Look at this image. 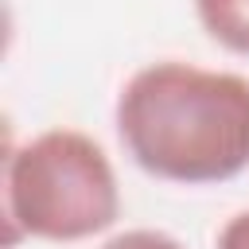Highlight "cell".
Masks as SVG:
<instances>
[{
	"mask_svg": "<svg viewBox=\"0 0 249 249\" xmlns=\"http://www.w3.org/2000/svg\"><path fill=\"white\" fill-rule=\"evenodd\" d=\"M128 160L163 183L210 187L249 171V78L183 58L140 66L117 93Z\"/></svg>",
	"mask_w": 249,
	"mask_h": 249,
	"instance_id": "cell-1",
	"label": "cell"
},
{
	"mask_svg": "<svg viewBox=\"0 0 249 249\" xmlns=\"http://www.w3.org/2000/svg\"><path fill=\"white\" fill-rule=\"evenodd\" d=\"M121 218V183L105 148L82 128H47L4 156V230L19 237L74 245Z\"/></svg>",
	"mask_w": 249,
	"mask_h": 249,
	"instance_id": "cell-2",
	"label": "cell"
},
{
	"mask_svg": "<svg viewBox=\"0 0 249 249\" xmlns=\"http://www.w3.org/2000/svg\"><path fill=\"white\" fill-rule=\"evenodd\" d=\"M195 16L222 51L249 58V0H195Z\"/></svg>",
	"mask_w": 249,
	"mask_h": 249,
	"instance_id": "cell-3",
	"label": "cell"
},
{
	"mask_svg": "<svg viewBox=\"0 0 249 249\" xmlns=\"http://www.w3.org/2000/svg\"><path fill=\"white\" fill-rule=\"evenodd\" d=\"M97 249H187V245L163 230H124V233H113L109 241H101Z\"/></svg>",
	"mask_w": 249,
	"mask_h": 249,
	"instance_id": "cell-4",
	"label": "cell"
},
{
	"mask_svg": "<svg viewBox=\"0 0 249 249\" xmlns=\"http://www.w3.org/2000/svg\"><path fill=\"white\" fill-rule=\"evenodd\" d=\"M214 249H249V210H237L222 222Z\"/></svg>",
	"mask_w": 249,
	"mask_h": 249,
	"instance_id": "cell-5",
	"label": "cell"
}]
</instances>
